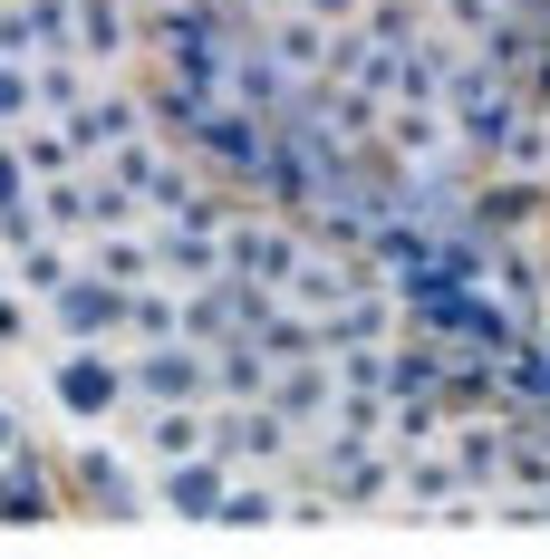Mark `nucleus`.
<instances>
[{
	"label": "nucleus",
	"instance_id": "nucleus-1",
	"mask_svg": "<svg viewBox=\"0 0 550 559\" xmlns=\"http://www.w3.org/2000/svg\"><path fill=\"white\" fill-rule=\"evenodd\" d=\"M39 395L58 405V425H78V435L116 425V415L136 405V386H126V347H116V337H58L49 367H39Z\"/></svg>",
	"mask_w": 550,
	"mask_h": 559
},
{
	"label": "nucleus",
	"instance_id": "nucleus-2",
	"mask_svg": "<svg viewBox=\"0 0 550 559\" xmlns=\"http://www.w3.org/2000/svg\"><path fill=\"white\" fill-rule=\"evenodd\" d=\"M126 386H136V405H213V347H194V337H136L126 347Z\"/></svg>",
	"mask_w": 550,
	"mask_h": 559
},
{
	"label": "nucleus",
	"instance_id": "nucleus-3",
	"mask_svg": "<svg viewBox=\"0 0 550 559\" xmlns=\"http://www.w3.org/2000/svg\"><path fill=\"white\" fill-rule=\"evenodd\" d=\"M194 155L213 183H242L251 203H261V165H271V116H251L242 97H222L203 126H194Z\"/></svg>",
	"mask_w": 550,
	"mask_h": 559
},
{
	"label": "nucleus",
	"instance_id": "nucleus-4",
	"mask_svg": "<svg viewBox=\"0 0 550 559\" xmlns=\"http://www.w3.org/2000/svg\"><path fill=\"white\" fill-rule=\"evenodd\" d=\"M300 251H309V231L290 223V213H271V203H251L242 223L222 231V271L261 280V289H290V271H300Z\"/></svg>",
	"mask_w": 550,
	"mask_h": 559
},
{
	"label": "nucleus",
	"instance_id": "nucleus-5",
	"mask_svg": "<svg viewBox=\"0 0 550 559\" xmlns=\"http://www.w3.org/2000/svg\"><path fill=\"white\" fill-rule=\"evenodd\" d=\"M213 453L232 463V473H280V483H290V463H300V435H290L271 405L251 395V405H213Z\"/></svg>",
	"mask_w": 550,
	"mask_h": 559
},
{
	"label": "nucleus",
	"instance_id": "nucleus-6",
	"mask_svg": "<svg viewBox=\"0 0 550 559\" xmlns=\"http://www.w3.org/2000/svg\"><path fill=\"white\" fill-rule=\"evenodd\" d=\"M39 319H49L58 337H116V347H126V280H107V271L78 261V271L39 299Z\"/></svg>",
	"mask_w": 550,
	"mask_h": 559
},
{
	"label": "nucleus",
	"instance_id": "nucleus-7",
	"mask_svg": "<svg viewBox=\"0 0 550 559\" xmlns=\"http://www.w3.org/2000/svg\"><path fill=\"white\" fill-rule=\"evenodd\" d=\"M68 511H107V521H136V511L155 502V492H136V444L116 453V444H87V453H68Z\"/></svg>",
	"mask_w": 550,
	"mask_h": 559
},
{
	"label": "nucleus",
	"instance_id": "nucleus-8",
	"mask_svg": "<svg viewBox=\"0 0 550 559\" xmlns=\"http://www.w3.org/2000/svg\"><path fill=\"white\" fill-rule=\"evenodd\" d=\"M444 444H454V473H464V492H502V483H512V415H502V405H473V415H454V425H444Z\"/></svg>",
	"mask_w": 550,
	"mask_h": 559
},
{
	"label": "nucleus",
	"instance_id": "nucleus-9",
	"mask_svg": "<svg viewBox=\"0 0 550 559\" xmlns=\"http://www.w3.org/2000/svg\"><path fill=\"white\" fill-rule=\"evenodd\" d=\"M261 405L309 444V435L329 425V405H338V357H290V367H271V395H261Z\"/></svg>",
	"mask_w": 550,
	"mask_h": 559
},
{
	"label": "nucleus",
	"instance_id": "nucleus-10",
	"mask_svg": "<svg viewBox=\"0 0 550 559\" xmlns=\"http://www.w3.org/2000/svg\"><path fill=\"white\" fill-rule=\"evenodd\" d=\"M222 492H232V463L213 444L155 463V511H174V521H222Z\"/></svg>",
	"mask_w": 550,
	"mask_h": 559
},
{
	"label": "nucleus",
	"instance_id": "nucleus-11",
	"mask_svg": "<svg viewBox=\"0 0 550 559\" xmlns=\"http://www.w3.org/2000/svg\"><path fill=\"white\" fill-rule=\"evenodd\" d=\"M116 425H126V444L145 453V463H174V453L213 444V405H126Z\"/></svg>",
	"mask_w": 550,
	"mask_h": 559
},
{
	"label": "nucleus",
	"instance_id": "nucleus-12",
	"mask_svg": "<svg viewBox=\"0 0 550 559\" xmlns=\"http://www.w3.org/2000/svg\"><path fill=\"white\" fill-rule=\"evenodd\" d=\"M213 107L222 97L184 87V78H165V68H145V135H155V145H194V126H203Z\"/></svg>",
	"mask_w": 550,
	"mask_h": 559
},
{
	"label": "nucleus",
	"instance_id": "nucleus-13",
	"mask_svg": "<svg viewBox=\"0 0 550 559\" xmlns=\"http://www.w3.org/2000/svg\"><path fill=\"white\" fill-rule=\"evenodd\" d=\"M145 241H155V280H174V289H194V280H213V271H222V231L145 223Z\"/></svg>",
	"mask_w": 550,
	"mask_h": 559
},
{
	"label": "nucleus",
	"instance_id": "nucleus-14",
	"mask_svg": "<svg viewBox=\"0 0 550 559\" xmlns=\"http://www.w3.org/2000/svg\"><path fill=\"white\" fill-rule=\"evenodd\" d=\"M377 135L406 155V165H444V155H464V145H454V116H444V107H386Z\"/></svg>",
	"mask_w": 550,
	"mask_h": 559
},
{
	"label": "nucleus",
	"instance_id": "nucleus-15",
	"mask_svg": "<svg viewBox=\"0 0 550 559\" xmlns=\"http://www.w3.org/2000/svg\"><path fill=\"white\" fill-rule=\"evenodd\" d=\"M251 395H271V347L242 329L213 347V405H251Z\"/></svg>",
	"mask_w": 550,
	"mask_h": 559
},
{
	"label": "nucleus",
	"instance_id": "nucleus-16",
	"mask_svg": "<svg viewBox=\"0 0 550 559\" xmlns=\"http://www.w3.org/2000/svg\"><path fill=\"white\" fill-rule=\"evenodd\" d=\"M30 97H39V116H78L97 97V68L78 49H49V58H30Z\"/></svg>",
	"mask_w": 550,
	"mask_h": 559
},
{
	"label": "nucleus",
	"instance_id": "nucleus-17",
	"mask_svg": "<svg viewBox=\"0 0 550 559\" xmlns=\"http://www.w3.org/2000/svg\"><path fill=\"white\" fill-rule=\"evenodd\" d=\"M78 261L136 289V280H155V241H145V223H126V231H87V241H78Z\"/></svg>",
	"mask_w": 550,
	"mask_h": 559
},
{
	"label": "nucleus",
	"instance_id": "nucleus-18",
	"mask_svg": "<svg viewBox=\"0 0 550 559\" xmlns=\"http://www.w3.org/2000/svg\"><path fill=\"white\" fill-rule=\"evenodd\" d=\"M10 135H20V155H30V174H39V183L87 165V145L68 135V116H30V126H10Z\"/></svg>",
	"mask_w": 550,
	"mask_h": 559
},
{
	"label": "nucleus",
	"instance_id": "nucleus-19",
	"mask_svg": "<svg viewBox=\"0 0 550 559\" xmlns=\"http://www.w3.org/2000/svg\"><path fill=\"white\" fill-rule=\"evenodd\" d=\"M39 213H49L58 241H87V231H97V213H87V165H78V174H49V183H39Z\"/></svg>",
	"mask_w": 550,
	"mask_h": 559
},
{
	"label": "nucleus",
	"instance_id": "nucleus-20",
	"mask_svg": "<svg viewBox=\"0 0 550 559\" xmlns=\"http://www.w3.org/2000/svg\"><path fill=\"white\" fill-rule=\"evenodd\" d=\"M68 271H78V241H30V251H10V289H30V299H49Z\"/></svg>",
	"mask_w": 550,
	"mask_h": 559
},
{
	"label": "nucleus",
	"instance_id": "nucleus-21",
	"mask_svg": "<svg viewBox=\"0 0 550 559\" xmlns=\"http://www.w3.org/2000/svg\"><path fill=\"white\" fill-rule=\"evenodd\" d=\"M358 29H367L377 49H416V39L435 29V10H416V0H367V10H358Z\"/></svg>",
	"mask_w": 550,
	"mask_h": 559
},
{
	"label": "nucleus",
	"instance_id": "nucleus-22",
	"mask_svg": "<svg viewBox=\"0 0 550 559\" xmlns=\"http://www.w3.org/2000/svg\"><path fill=\"white\" fill-rule=\"evenodd\" d=\"M338 386H348V395H396V386H386V337L338 347Z\"/></svg>",
	"mask_w": 550,
	"mask_h": 559
},
{
	"label": "nucleus",
	"instance_id": "nucleus-23",
	"mask_svg": "<svg viewBox=\"0 0 550 559\" xmlns=\"http://www.w3.org/2000/svg\"><path fill=\"white\" fill-rule=\"evenodd\" d=\"M30 116H39V97H30V58H0V135L30 126Z\"/></svg>",
	"mask_w": 550,
	"mask_h": 559
},
{
	"label": "nucleus",
	"instance_id": "nucleus-24",
	"mask_svg": "<svg viewBox=\"0 0 550 559\" xmlns=\"http://www.w3.org/2000/svg\"><path fill=\"white\" fill-rule=\"evenodd\" d=\"M386 405H396V395H348V386H338L329 425H338V435H386Z\"/></svg>",
	"mask_w": 550,
	"mask_h": 559
},
{
	"label": "nucleus",
	"instance_id": "nucleus-25",
	"mask_svg": "<svg viewBox=\"0 0 550 559\" xmlns=\"http://www.w3.org/2000/svg\"><path fill=\"white\" fill-rule=\"evenodd\" d=\"M30 193H39V174H30V155H20V135H0V213L30 203Z\"/></svg>",
	"mask_w": 550,
	"mask_h": 559
},
{
	"label": "nucleus",
	"instance_id": "nucleus-26",
	"mask_svg": "<svg viewBox=\"0 0 550 559\" xmlns=\"http://www.w3.org/2000/svg\"><path fill=\"white\" fill-rule=\"evenodd\" d=\"M0 347H30V289L0 280Z\"/></svg>",
	"mask_w": 550,
	"mask_h": 559
},
{
	"label": "nucleus",
	"instance_id": "nucleus-27",
	"mask_svg": "<svg viewBox=\"0 0 550 559\" xmlns=\"http://www.w3.org/2000/svg\"><path fill=\"white\" fill-rule=\"evenodd\" d=\"M20 435H30V425H20V405H10V395H0V453L20 444Z\"/></svg>",
	"mask_w": 550,
	"mask_h": 559
}]
</instances>
